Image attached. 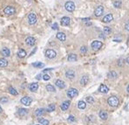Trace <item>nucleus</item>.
I'll return each mask as SVG.
<instances>
[{"mask_svg": "<svg viewBox=\"0 0 129 125\" xmlns=\"http://www.w3.org/2000/svg\"><path fill=\"white\" fill-rule=\"evenodd\" d=\"M80 52H81L82 54H86V52H87V47L85 46H81V48H80Z\"/></svg>", "mask_w": 129, "mask_h": 125, "instance_id": "36", "label": "nucleus"}, {"mask_svg": "<svg viewBox=\"0 0 129 125\" xmlns=\"http://www.w3.org/2000/svg\"><path fill=\"white\" fill-rule=\"evenodd\" d=\"M126 90H127V92L129 93V85L127 86V88H126Z\"/></svg>", "mask_w": 129, "mask_h": 125, "instance_id": "50", "label": "nucleus"}, {"mask_svg": "<svg viewBox=\"0 0 129 125\" xmlns=\"http://www.w3.org/2000/svg\"><path fill=\"white\" fill-rule=\"evenodd\" d=\"M103 12H104V7L102 5H99L94 11V15L96 17H100L103 14Z\"/></svg>", "mask_w": 129, "mask_h": 125, "instance_id": "9", "label": "nucleus"}, {"mask_svg": "<svg viewBox=\"0 0 129 125\" xmlns=\"http://www.w3.org/2000/svg\"><path fill=\"white\" fill-rule=\"evenodd\" d=\"M36 125H39V124H36Z\"/></svg>", "mask_w": 129, "mask_h": 125, "instance_id": "52", "label": "nucleus"}, {"mask_svg": "<svg viewBox=\"0 0 129 125\" xmlns=\"http://www.w3.org/2000/svg\"><path fill=\"white\" fill-rule=\"evenodd\" d=\"M125 29L129 32V21L127 23H126V24H125Z\"/></svg>", "mask_w": 129, "mask_h": 125, "instance_id": "43", "label": "nucleus"}, {"mask_svg": "<svg viewBox=\"0 0 129 125\" xmlns=\"http://www.w3.org/2000/svg\"><path fill=\"white\" fill-rule=\"evenodd\" d=\"M27 113H28V110L25 109H19V116H25Z\"/></svg>", "mask_w": 129, "mask_h": 125, "instance_id": "29", "label": "nucleus"}, {"mask_svg": "<svg viewBox=\"0 0 129 125\" xmlns=\"http://www.w3.org/2000/svg\"><path fill=\"white\" fill-rule=\"evenodd\" d=\"M38 89V83H31L29 86V89L31 90V92H36Z\"/></svg>", "mask_w": 129, "mask_h": 125, "instance_id": "18", "label": "nucleus"}, {"mask_svg": "<svg viewBox=\"0 0 129 125\" xmlns=\"http://www.w3.org/2000/svg\"><path fill=\"white\" fill-rule=\"evenodd\" d=\"M102 42L101 41H99V40H94V41H92V44H91V46H92V48L93 50H99V49L101 48L102 46Z\"/></svg>", "mask_w": 129, "mask_h": 125, "instance_id": "6", "label": "nucleus"}, {"mask_svg": "<svg viewBox=\"0 0 129 125\" xmlns=\"http://www.w3.org/2000/svg\"><path fill=\"white\" fill-rule=\"evenodd\" d=\"M60 23L63 26H67L70 24V18L69 17H63L60 20Z\"/></svg>", "mask_w": 129, "mask_h": 125, "instance_id": "11", "label": "nucleus"}, {"mask_svg": "<svg viewBox=\"0 0 129 125\" xmlns=\"http://www.w3.org/2000/svg\"><path fill=\"white\" fill-rule=\"evenodd\" d=\"M88 82V76H86V75H84V76L81 77V79H80V84H82L83 86L86 85Z\"/></svg>", "mask_w": 129, "mask_h": 125, "instance_id": "22", "label": "nucleus"}, {"mask_svg": "<svg viewBox=\"0 0 129 125\" xmlns=\"http://www.w3.org/2000/svg\"><path fill=\"white\" fill-rule=\"evenodd\" d=\"M51 70H52V68H46V69H45V70H43V71L45 72V73H46V72H48V71H51Z\"/></svg>", "mask_w": 129, "mask_h": 125, "instance_id": "45", "label": "nucleus"}, {"mask_svg": "<svg viewBox=\"0 0 129 125\" xmlns=\"http://www.w3.org/2000/svg\"><path fill=\"white\" fill-rule=\"evenodd\" d=\"M46 90H47V91H49V92H55L56 91L55 88H54L52 85H51V84L46 85Z\"/></svg>", "mask_w": 129, "mask_h": 125, "instance_id": "32", "label": "nucleus"}, {"mask_svg": "<svg viewBox=\"0 0 129 125\" xmlns=\"http://www.w3.org/2000/svg\"><path fill=\"white\" fill-rule=\"evenodd\" d=\"M35 42H36V40L34 39L33 37H28L27 39L25 40V43H26V45L30 46H32L35 45Z\"/></svg>", "mask_w": 129, "mask_h": 125, "instance_id": "12", "label": "nucleus"}, {"mask_svg": "<svg viewBox=\"0 0 129 125\" xmlns=\"http://www.w3.org/2000/svg\"><path fill=\"white\" fill-rule=\"evenodd\" d=\"M9 92H10V94H11V95H18L17 90H16L14 88H12V87H10L9 88Z\"/></svg>", "mask_w": 129, "mask_h": 125, "instance_id": "34", "label": "nucleus"}, {"mask_svg": "<svg viewBox=\"0 0 129 125\" xmlns=\"http://www.w3.org/2000/svg\"><path fill=\"white\" fill-rule=\"evenodd\" d=\"M65 76L70 80L73 79L74 77H75V72H74L73 70H72V69H69V70L66 71V73H65Z\"/></svg>", "mask_w": 129, "mask_h": 125, "instance_id": "13", "label": "nucleus"}, {"mask_svg": "<svg viewBox=\"0 0 129 125\" xmlns=\"http://www.w3.org/2000/svg\"><path fill=\"white\" fill-rule=\"evenodd\" d=\"M55 84L58 89H64V88H65V84H64V82L63 81H61V80H57Z\"/></svg>", "mask_w": 129, "mask_h": 125, "instance_id": "16", "label": "nucleus"}, {"mask_svg": "<svg viewBox=\"0 0 129 125\" xmlns=\"http://www.w3.org/2000/svg\"><path fill=\"white\" fill-rule=\"evenodd\" d=\"M38 122H39L40 124H42V125H49V121H47L46 119H44V118H38Z\"/></svg>", "mask_w": 129, "mask_h": 125, "instance_id": "28", "label": "nucleus"}, {"mask_svg": "<svg viewBox=\"0 0 129 125\" xmlns=\"http://www.w3.org/2000/svg\"><path fill=\"white\" fill-rule=\"evenodd\" d=\"M2 54H3V56H4V57H9L10 54H11V52H10V50L8 48H6V47H4V48L2 49Z\"/></svg>", "mask_w": 129, "mask_h": 125, "instance_id": "21", "label": "nucleus"}, {"mask_svg": "<svg viewBox=\"0 0 129 125\" xmlns=\"http://www.w3.org/2000/svg\"><path fill=\"white\" fill-rule=\"evenodd\" d=\"M68 121H69V122H75V117H74L73 116H70L68 117Z\"/></svg>", "mask_w": 129, "mask_h": 125, "instance_id": "41", "label": "nucleus"}, {"mask_svg": "<svg viewBox=\"0 0 129 125\" xmlns=\"http://www.w3.org/2000/svg\"><path fill=\"white\" fill-rule=\"evenodd\" d=\"M99 117H100L102 120H106L107 119V116H108L107 113L105 112V111H100L99 114Z\"/></svg>", "mask_w": 129, "mask_h": 125, "instance_id": "25", "label": "nucleus"}, {"mask_svg": "<svg viewBox=\"0 0 129 125\" xmlns=\"http://www.w3.org/2000/svg\"><path fill=\"white\" fill-rule=\"evenodd\" d=\"M18 56L21 59L25 58V56H26V52H25L24 49H19V51H18Z\"/></svg>", "mask_w": 129, "mask_h": 125, "instance_id": "20", "label": "nucleus"}, {"mask_svg": "<svg viewBox=\"0 0 129 125\" xmlns=\"http://www.w3.org/2000/svg\"><path fill=\"white\" fill-rule=\"evenodd\" d=\"M86 103L85 101H79V103H78V108H79L80 109H86Z\"/></svg>", "mask_w": 129, "mask_h": 125, "instance_id": "26", "label": "nucleus"}, {"mask_svg": "<svg viewBox=\"0 0 129 125\" xmlns=\"http://www.w3.org/2000/svg\"><path fill=\"white\" fill-rule=\"evenodd\" d=\"M52 28L53 29V30H58V24H57V23H54V24H52Z\"/></svg>", "mask_w": 129, "mask_h": 125, "instance_id": "42", "label": "nucleus"}, {"mask_svg": "<svg viewBox=\"0 0 129 125\" xmlns=\"http://www.w3.org/2000/svg\"><path fill=\"white\" fill-rule=\"evenodd\" d=\"M46 56L48 59H54L57 56V53L52 49H47L46 51Z\"/></svg>", "mask_w": 129, "mask_h": 125, "instance_id": "5", "label": "nucleus"}, {"mask_svg": "<svg viewBox=\"0 0 129 125\" xmlns=\"http://www.w3.org/2000/svg\"><path fill=\"white\" fill-rule=\"evenodd\" d=\"M55 110V105L52 103V104H50L48 108H47V111L48 112H52V111H54Z\"/></svg>", "mask_w": 129, "mask_h": 125, "instance_id": "35", "label": "nucleus"}, {"mask_svg": "<svg viewBox=\"0 0 129 125\" xmlns=\"http://www.w3.org/2000/svg\"><path fill=\"white\" fill-rule=\"evenodd\" d=\"M79 95V92L76 89H70L67 91V96L69 98H74Z\"/></svg>", "mask_w": 129, "mask_h": 125, "instance_id": "7", "label": "nucleus"}, {"mask_svg": "<svg viewBox=\"0 0 129 125\" xmlns=\"http://www.w3.org/2000/svg\"><path fill=\"white\" fill-rule=\"evenodd\" d=\"M113 19H114V16L112 15L111 13H108V14H106L103 18L102 22H104V23H110V22L113 21Z\"/></svg>", "mask_w": 129, "mask_h": 125, "instance_id": "10", "label": "nucleus"}, {"mask_svg": "<svg viewBox=\"0 0 129 125\" xmlns=\"http://www.w3.org/2000/svg\"><path fill=\"white\" fill-rule=\"evenodd\" d=\"M37 22V16L35 13H30L28 15V23L30 24H34L35 23Z\"/></svg>", "mask_w": 129, "mask_h": 125, "instance_id": "4", "label": "nucleus"}, {"mask_svg": "<svg viewBox=\"0 0 129 125\" xmlns=\"http://www.w3.org/2000/svg\"><path fill=\"white\" fill-rule=\"evenodd\" d=\"M2 112H3V109H2V108H1V106H0V114L2 113Z\"/></svg>", "mask_w": 129, "mask_h": 125, "instance_id": "49", "label": "nucleus"}, {"mask_svg": "<svg viewBox=\"0 0 129 125\" xmlns=\"http://www.w3.org/2000/svg\"><path fill=\"white\" fill-rule=\"evenodd\" d=\"M64 8H65V10H66L67 12H72L75 10V4H74L73 2L68 1V2H66V3L64 4Z\"/></svg>", "mask_w": 129, "mask_h": 125, "instance_id": "2", "label": "nucleus"}, {"mask_svg": "<svg viewBox=\"0 0 129 125\" xmlns=\"http://www.w3.org/2000/svg\"><path fill=\"white\" fill-rule=\"evenodd\" d=\"M86 101L88 102V103H93L94 102V98L92 97V96H88V97H86Z\"/></svg>", "mask_w": 129, "mask_h": 125, "instance_id": "37", "label": "nucleus"}, {"mask_svg": "<svg viewBox=\"0 0 129 125\" xmlns=\"http://www.w3.org/2000/svg\"><path fill=\"white\" fill-rule=\"evenodd\" d=\"M40 77H41V75H40V74H38V75H37V77H36V78H37V80H40Z\"/></svg>", "mask_w": 129, "mask_h": 125, "instance_id": "48", "label": "nucleus"}, {"mask_svg": "<svg viewBox=\"0 0 129 125\" xmlns=\"http://www.w3.org/2000/svg\"><path fill=\"white\" fill-rule=\"evenodd\" d=\"M111 28L108 27V26H105L104 29H103V33L105 34V35H108V34L111 33Z\"/></svg>", "mask_w": 129, "mask_h": 125, "instance_id": "31", "label": "nucleus"}, {"mask_svg": "<svg viewBox=\"0 0 129 125\" xmlns=\"http://www.w3.org/2000/svg\"><path fill=\"white\" fill-rule=\"evenodd\" d=\"M56 37H57V39H58V40H59L60 41H64V40H65V39H66L65 34H64V32H58V33H57V35H56Z\"/></svg>", "mask_w": 129, "mask_h": 125, "instance_id": "17", "label": "nucleus"}, {"mask_svg": "<svg viewBox=\"0 0 129 125\" xmlns=\"http://www.w3.org/2000/svg\"><path fill=\"white\" fill-rule=\"evenodd\" d=\"M118 65H119L120 67L123 66V65H124V60H123V59H120V60H118Z\"/></svg>", "mask_w": 129, "mask_h": 125, "instance_id": "40", "label": "nucleus"}, {"mask_svg": "<svg viewBox=\"0 0 129 125\" xmlns=\"http://www.w3.org/2000/svg\"><path fill=\"white\" fill-rule=\"evenodd\" d=\"M86 25H91V23H86Z\"/></svg>", "mask_w": 129, "mask_h": 125, "instance_id": "51", "label": "nucleus"}, {"mask_svg": "<svg viewBox=\"0 0 129 125\" xmlns=\"http://www.w3.org/2000/svg\"><path fill=\"white\" fill-rule=\"evenodd\" d=\"M70 106V101H64V102H62V104L60 105V108L63 111H65V110L68 109V108Z\"/></svg>", "mask_w": 129, "mask_h": 125, "instance_id": "15", "label": "nucleus"}, {"mask_svg": "<svg viewBox=\"0 0 129 125\" xmlns=\"http://www.w3.org/2000/svg\"><path fill=\"white\" fill-rule=\"evenodd\" d=\"M45 112H46V109H38L35 111V115L37 116H42V115H44Z\"/></svg>", "mask_w": 129, "mask_h": 125, "instance_id": "24", "label": "nucleus"}, {"mask_svg": "<svg viewBox=\"0 0 129 125\" xmlns=\"http://www.w3.org/2000/svg\"><path fill=\"white\" fill-rule=\"evenodd\" d=\"M20 101H21V103L23 104V105L30 106V105L31 104L32 100H31V98H30L29 96H25V97H23L21 100H20Z\"/></svg>", "mask_w": 129, "mask_h": 125, "instance_id": "8", "label": "nucleus"}, {"mask_svg": "<svg viewBox=\"0 0 129 125\" xmlns=\"http://www.w3.org/2000/svg\"><path fill=\"white\" fill-rule=\"evenodd\" d=\"M126 63H127V64L129 65V57H127V58L126 59Z\"/></svg>", "mask_w": 129, "mask_h": 125, "instance_id": "47", "label": "nucleus"}, {"mask_svg": "<svg viewBox=\"0 0 129 125\" xmlns=\"http://www.w3.org/2000/svg\"><path fill=\"white\" fill-rule=\"evenodd\" d=\"M108 104L110 105L111 107H116L119 105V100L116 96H111L108 99Z\"/></svg>", "mask_w": 129, "mask_h": 125, "instance_id": "1", "label": "nucleus"}, {"mask_svg": "<svg viewBox=\"0 0 129 125\" xmlns=\"http://www.w3.org/2000/svg\"><path fill=\"white\" fill-rule=\"evenodd\" d=\"M8 66V61L4 58L0 59V67H5Z\"/></svg>", "mask_w": 129, "mask_h": 125, "instance_id": "23", "label": "nucleus"}, {"mask_svg": "<svg viewBox=\"0 0 129 125\" xmlns=\"http://www.w3.org/2000/svg\"><path fill=\"white\" fill-rule=\"evenodd\" d=\"M99 38H100V39H102V40H104V39H105L104 33H100V34H99Z\"/></svg>", "mask_w": 129, "mask_h": 125, "instance_id": "44", "label": "nucleus"}, {"mask_svg": "<svg viewBox=\"0 0 129 125\" xmlns=\"http://www.w3.org/2000/svg\"><path fill=\"white\" fill-rule=\"evenodd\" d=\"M4 14H6V15L8 16H11L15 14L16 10L13 6H7V7H5V8L4 9Z\"/></svg>", "mask_w": 129, "mask_h": 125, "instance_id": "3", "label": "nucleus"}, {"mask_svg": "<svg viewBox=\"0 0 129 125\" xmlns=\"http://www.w3.org/2000/svg\"><path fill=\"white\" fill-rule=\"evenodd\" d=\"M121 4H122V3H121V1H120V0H117V1H114V6L115 8H120V7H121Z\"/></svg>", "mask_w": 129, "mask_h": 125, "instance_id": "33", "label": "nucleus"}, {"mask_svg": "<svg viewBox=\"0 0 129 125\" xmlns=\"http://www.w3.org/2000/svg\"><path fill=\"white\" fill-rule=\"evenodd\" d=\"M7 101H8V99H7L6 97H3L0 99V102H1V103H5Z\"/></svg>", "mask_w": 129, "mask_h": 125, "instance_id": "38", "label": "nucleus"}, {"mask_svg": "<svg viewBox=\"0 0 129 125\" xmlns=\"http://www.w3.org/2000/svg\"><path fill=\"white\" fill-rule=\"evenodd\" d=\"M32 66L34 67H38V68H42V67H45L44 63H42V62H34V63H32Z\"/></svg>", "mask_w": 129, "mask_h": 125, "instance_id": "30", "label": "nucleus"}, {"mask_svg": "<svg viewBox=\"0 0 129 125\" xmlns=\"http://www.w3.org/2000/svg\"><path fill=\"white\" fill-rule=\"evenodd\" d=\"M82 20H84V21H89L90 20V18H82Z\"/></svg>", "mask_w": 129, "mask_h": 125, "instance_id": "46", "label": "nucleus"}, {"mask_svg": "<svg viewBox=\"0 0 129 125\" xmlns=\"http://www.w3.org/2000/svg\"><path fill=\"white\" fill-rule=\"evenodd\" d=\"M43 79L45 80V81H49V80L51 79V76H50L49 74H44Z\"/></svg>", "mask_w": 129, "mask_h": 125, "instance_id": "39", "label": "nucleus"}, {"mask_svg": "<svg viewBox=\"0 0 129 125\" xmlns=\"http://www.w3.org/2000/svg\"><path fill=\"white\" fill-rule=\"evenodd\" d=\"M67 60L70 62H73V61L77 60V55L74 54V53H70L67 57Z\"/></svg>", "mask_w": 129, "mask_h": 125, "instance_id": "19", "label": "nucleus"}, {"mask_svg": "<svg viewBox=\"0 0 129 125\" xmlns=\"http://www.w3.org/2000/svg\"><path fill=\"white\" fill-rule=\"evenodd\" d=\"M99 91L100 92V93H103V94H106V93H108V91H109V89H108L106 85L101 84V85L99 87Z\"/></svg>", "mask_w": 129, "mask_h": 125, "instance_id": "14", "label": "nucleus"}, {"mask_svg": "<svg viewBox=\"0 0 129 125\" xmlns=\"http://www.w3.org/2000/svg\"><path fill=\"white\" fill-rule=\"evenodd\" d=\"M107 75L110 77V78H112V79H116L117 76H118V74H117V73L115 71H110V72L108 73Z\"/></svg>", "mask_w": 129, "mask_h": 125, "instance_id": "27", "label": "nucleus"}]
</instances>
